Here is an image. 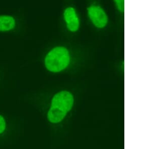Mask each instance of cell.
<instances>
[{"mask_svg": "<svg viewBox=\"0 0 151 149\" xmlns=\"http://www.w3.org/2000/svg\"><path fill=\"white\" fill-rule=\"evenodd\" d=\"M115 2L116 4L117 8L122 12H124V1H115Z\"/></svg>", "mask_w": 151, "mask_h": 149, "instance_id": "52a82bcc", "label": "cell"}, {"mask_svg": "<svg viewBox=\"0 0 151 149\" xmlns=\"http://www.w3.org/2000/svg\"><path fill=\"white\" fill-rule=\"evenodd\" d=\"M15 26V20L9 16H0V31H9Z\"/></svg>", "mask_w": 151, "mask_h": 149, "instance_id": "5b68a950", "label": "cell"}, {"mask_svg": "<svg viewBox=\"0 0 151 149\" xmlns=\"http://www.w3.org/2000/svg\"><path fill=\"white\" fill-rule=\"evenodd\" d=\"M88 10L90 18L97 27L102 28L106 26L108 18L103 9L98 6H92Z\"/></svg>", "mask_w": 151, "mask_h": 149, "instance_id": "3957f363", "label": "cell"}, {"mask_svg": "<svg viewBox=\"0 0 151 149\" xmlns=\"http://www.w3.org/2000/svg\"><path fill=\"white\" fill-rule=\"evenodd\" d=\"M64 18L67 23V27L72 32L76 31L79 27V20L73 8L70 7L65 9Z\"/></svg>", "mask_w": 151, "mask_h": 149, "instance_id": "277c9868", "label": "cell"}, {"mask_svg": "<svg viewBox=\"0 0 151 149\" xmlns=\"http://www.w3.org/2000/svg\"><path fill=\"white\" fill-rule=\"evenodd\" d=\"M70 56L68 50L63 47L53 48L45 58V65L47 69L53 72H60L69 65Z\"/></svg>", "mask_w": 151, "mask_h": 149, "instance_id": "7a4b0ae2", "label": "cell"}, {"mask_svg": "<svg viewBox=\"0 0 151 149\" xmlns=\"http://www.w3.org/2000/svg\"><path fill=\"white\" fill-rule=\"evenodd\" d=\"M6 129L5 120L3 117L0 115V134L4 132Z\"/></svg>", "mask_w": 151, "mask_h": 149, "instance_id": "8992f818", "label": "cell"}, {"mask_svg": "<svg viewBox=\"0 0 151 149\" xmlns=\"http://www.w3.org/2000/svg\"><path fill=\"white\" fill-rule=\"evenodd\" d=\"M73 103V96L68 91H63L55 94L47 114L49 121L52 123L61 122L71 110Z\"/></svg>", "mask_w": 151, "mask_h": 149, "instance_id": "6da1fadb", "label": "cell"}]
</instances>
